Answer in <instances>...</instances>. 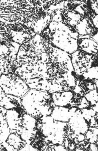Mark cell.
<instances>
[{
	"mask_svg": "<svg viewBox=\"0 0 98 151\" xmlns=\"http://www.w3.org/2000/svg\"><path fill=\"white\" fill-rule=\"evenodd\" d=\"M41 35L52 46L71 55L78 50V35L75 28L51 22Z\"/></svg>",
	"mask_w": 98,
	"mask_h": 151,
	"instance_id": "6da1fadb",
	"label": "cell"
},
{
	"mask_svg": "<svg viewBox=\"0 0 98 151\" xmlns=\"http://www.w3.org/2000/svg\"><path fill=\"white\" fill-rule=\"evenodd\" d=\"M38 132L36 138L44 142L47 145H61L72 132L68 122L54 120L50 116L37 119Z\"/></svg>",
	"mask_w": 98,
	"mask_h": 151,
	"instance_id": "7a4b0ae2",
	"label": "cell"
},
{
	"mask_svg": "<svg viewBox=\"0 0 98 151\" xmlns=\"http://www.w3.org/2000/svg\"><path fill=\"white\" fill-rule=\"evenodd\" d=\"M21 104L25 112L36 119L50 116L55 106L52 94L35 89H30L21 98Z\"/></svg>",
	"mask_w": 98,
	"mask_h": 151,
	"instance_id": "3957f363",
	"label": "cell"
},
{
	"mask_svg": "<svg viewBox=\"0 0 98 151\" xmlns=\"http://www.w3.org/2000/svg\"><path fill=\"white\" fill-rule=\"evenodd\" d=\"M0 86L5 94L21 98L30 88L26 83L15 74H3L0 78Z\"/></svg>",
	"mask_w": 98,
	"mask_h": 151,
	"instance_id": "277c9868",
	"label": "cell"
},
{
	"mask_svg": "<svg viewBox=\"0 0 98 151\" xmlns=\"http://www.w3.org/2000/svg\"><path fill=\"white\" fill-rule=\"evenodd\" d=\"M70 56L74 73L78 76L91 67L97 66V55H92L77 50Z\"/></svg>",
	"mask_w": 98,
	"mask_h": 151,
	"instance_id": "5b68a950",
	"label": "cell"
},
{
	"mask_svg": "<svg viewBox=\"0 0 98 151\" xmlns=\"http://www.w3.org/2000/svg\"><path fill=\"white\" fill-rule=\"evenodd\" d=\"M37 132L36 119L25 113L23 117L21 128L16 134L26 143L31 144L35 140Z\"/></svg>",
	"mask_w": 98,
	"mask_h": 151,
	"instance_id": "8992f818",
	"label": "cell"
},
{
	"mask_svg": "<svg viewBox=\"0 0 98 151\" xmlns=\"http://www.w3.org/2000/svg\"><path fill=\"white\" fill-rule=\"evenodd\" d=\"M22 106L16 108L7 110L6 120L11 133H17L21 128L23 117L25 113Z\"/></svg>",
	"mask_w": 98,
	"mask_h": 151,
	"instance_id": "52a82bcc",
	"label": "cell"
},
{
	"mask_svg": "<svg viewBox=\"0 0 98 151\" xmlns=\"http://www.w3.org/2000/svg\"><path fill=\"white\" fill-rule=\"evenodd\" d=\"M68 124L71 131L76 134L85 135L89 127L81 114V110L76 107H73L72 116Z\"/></svg>",
	"mask_w": 98,
	"mask_h": 151,
	"instance_id": "ba28073f",
	"label": "cell"
},
{
	"mask_svg": "<svg viewBox=\"0 0 98 151\" xmlns=\"http://www.w3.org/2000/svg\"><path fill=\"white\" fill-rule=\"evenodd\" d=\"M26 143L17 134L11 133L6 141L0 144L2 151H20Z\"/></svg>",
	"mask_w": 98,
	"mask_h": 151,
	"instance_id": "9c48e42d",
	"label": "cell"
},
{
	"mask_svg": "<svg viewBox=\"0 0 98 151\" xmlns=\"http://www.w3.org/2000/svg\"><path fill=\"white\" fill-rule=\"evenodd\" d=\"M91 37V35L78 36V50L92 55H98V43L94 41Z\"/></svg>",
	"mask_w": 98,
	"mask_h": 151,
	"instance_id": "30bf717a",
	"label": "cell"
},
{
	"mask_svg": "<svg viewBox=\"0 0 98 151\" xmlns=\"http://www.w3.org/2000/svg\"><path fill=\"white\" fill-rule=\"evenodd\" d=\"M75 28L79 36H92L98 32V29L95 28L90 15L83 18Z\"/></svg>",
	"mask_w": 98,
	"mask_h": 151,
	"instance_id": "8fae6325",
	"label": "cell"
},
{
	"mask_svg": "<svg viewBox=\"0 0 98 151\" xmlns=\"http://www.w3.org/2000/svg\"><path fill=\"white\" fill-rule=\"evenodd\" d=\"M73 92L71 91L57 92L52 94V98L55 106L70 107L73 98Z\"/></svg>",
	"mask_w": 98,
	"mask_h": 151,
	"instance_id": "7c38bea8",
	"label": "cell"
},
{
	"mask_svg": "<svg viewBox=\"0 0 98 151\" xmlns=\"http://www.w3.org/2000/svg\"><path fill=\"white\" fill-rule=\"evenodd\" d=\"M62 23L75 28L84 17L73 9L64 10L62 11Z\"/></svg>",
	"mask_w": 98,
	"mask_h": 151,
	"instance_id": "4fadbf2b",
	"label": "cell"
},
{
	"mask_svg": "<svg viewBox=\"0 0 98 151\" xmlns=\"http://www.w3.org/2000/svg\"><path fill=\"white\" fill-rule=\"evenodd\" d=\"M73 107L55 106L50 116L56 121L68 122L72 116Z\"/></svg>",
	"mask_w": 98,
	"mask_h": 151,
	"instance_id": "5bb4252c",
	"label": "cell"
},
{
	"mask_svg": "<svg viewBox=\"0 0 98 151\" xmlns=\"http://www.w3.org/2000/svg\"><path fill=\"white\" fill-rule=\"evenodd\" d=\"M7 111V109L0 106V144L6 141L11 133L5 117Z\"/></svg>",
	"mask_w": 98,
	"mask_h": 151,
	"instance_id": "9a60e30c",
	"label": "cell"
},
{
	"mask_svg": "<svg viewBox=\"0 0 98 151\" xmlns=\"http://www.w3.org/2000/svg\"><path fill=\"white\" fill-rule=\"evenodd\" d=\"M51 22V16L47 12L32 24L31 29L37 34H41Z\"/></svg>",
	"mask_w": 98,
	"mask_h": 151,
	"instance_id": "2e32d148",
	"label": "cell"
},
{
	"mask_svg": "<svg viewBox=\"0 0 98 151\" xmlns=\"http://www.w3.org/2000/svg\"><path fill=\"white\" fill-rule=\"evenodd\" d=\"M0 106L7 110L21 107L22 106L21 98L15 96L5 94L0 101Z\"/></svg>",
	"mask_w": 98,
	"mask_h": 151,
	"instance_id": "e0dca14e",
	"label": "cell"
},
{
	"mask_svg": "<svg viewBox=\"0 0 98 151\" xmlns=\"http://www.w3.org/2000/svg\"><path fill=\"white\" fill-rule=\"evenodd\" d=\"M81 111L89 127H98V112H95L91 106L81 109Z\"/></svg>",
	"mask_w": 98,
	"mask_h": 151,
	"instance_id": "ac0fdd59",
	"label": "cell"
},
{
	"mask_svg": "<svg viewBox=\"0 0 98 151\" xmlns=\"http://www.w3.org/2000/svg\"><path fill=\"white\" fill-rule=\"evenodd\" d=\"M35 35L26 32L14 31L11 30V36L12 41L20 45L28 41Z\"/></svg>",
	"mask_w": 98,
	"mask_h": 151,
	"instance_id": "d6986e66",
	"label": "cell"
},
{
	"mask_svg": "<svg viewBox=\"0 0 98 151\" xmlns=\"http://www.w3.org/2000/svg\"><path fill=\"white\" fill-rule=\"evenodd\" d=\"M78 86L85 94L90 91L98 89V79L93 80H81Z\"/></svg>",
	"mask_w": 98,
	"mask_h": 151,
	"instance_id": "ffe728a7",
	"label": "cell"
},
{
	"mask_svg": "<svg viewBox=\"0 0 98 151\" xmlns=\"http://www.w3.org/2000/svg\"><path fill=\"white\" fill-rule=\"evenodd\" d=\"M98 127H90L85 133V139L90 144H98Z\"/></svg>",
	"mask_w": 98,
	"mask_h": 151,
	"instance_id": "44dd1931",
	"label": "cell"
},
{
	"mask_svg": "<svg viewBox=\"0 0 98 151\" xmlns=\"http://www.w3.org/2000/svg\"><path fill=\"white\" fill-rule=\"evenodd\" d=\"M98 66H94L87 70L81 76L82 80H93L98 79Z\"/></svg>",
	"mask_w": 98,
	"mask_h": 151,
	"instance_id": "7402d4cb",
	"label": "cell"
},
{
	"mask_svg": "<svg viewBox=\"0 0 98 151\" xmlns=\"http://www.w3.org/2000/svg\"><path fill=\"white\" fill-rule=\"evenodd\" d=\"M98 89H95L93 90L87 92L84 95V97L86 99V100L90 103V106H93L97 103H98Z\"/></svg>",
	"mask_w": 98,
	"mask_h": 151,
	"instance_id": "603a6c76",
	"label": "cell"
},
{
	"mask_svg": "<svg viewBox=\"0 0 98 151\" xmlns=\"http://www.w3.org/2000/svg\"><path fill=\"white\" fill-rule=\"evenodd\" d=\"M63 9H58L55 10L51 14V22L57 23H62V11Z\"/></svg>",
	"mask_w": 98,
	"mask_h": 151,
	"instance_id": "cb8c5ba5",
	"label": "cell"
},
{
	"mask_svg": "<svg viewBox=\"0 0 98 151\" xmlns=\"http://www.w3.org/2000/svg\"><path fill=\"white\" fill-rule=\"evenodd\" d=\"M67 151L65 147L61 145L48 144L44 151Z\"/></svg>",
	"mask_w": 98,
	"mask_h": 151,
	"instance_id": "d4e9b609",
	"label": "cell"
},
{
	"mask_svg": "<svg viewBox=\"0 0 98 151\" xmlns=\"http://www.w3.org/2000/svg\"><path fill=\"white\" fill-rule=\"evenodd\" d=\"M89 106H90V103H89L88 101L86 100V99L85 98V97L83 96V98H82V99H81V102L80 103V105L78 106V108L80 110H81V109H83L88 108Z\"/></svg>",
	"mask_w": 98,
	"mask_h": 151,
	"instance_id": "484cf974",
	"label": "cell"
},
{
	"mask_svg": "<svg viewBox=\"0 0 98 151\" xmlns=\"http://www.w3.org/2000/svg\"><path fill=\"white\" fill-rule=\"evenodd\" d=\"M90 7L91 10L94 13L98 15V0L97 1H90Z\"/></svg>",
	"mask_w": 98,
	"mask_h": 151,
	"instance_id": "4316f807",
	"label": "cell"
},
{
	"mask_svg": "<svg viewBox=\"0 0 98 151\" xmlns=\"http://www.w3.org/2000/svg\"><path fill=\"white\" fill-rule=\"evenodd\" d=\"M20 151H38L36 149L34 148L31 145L26 143L23 148H22Z\"/></svg>",
	"mask_w": 98,
	"mask_h": 151,
	"instance_id": "83f0119b",
	"label": "cell"
},
{
	"mask_svg": "<svg viewBox=\"0 0 98 151\" xmlns=\"http://www.w3.org/2000/svg\"><path fill=\"white\" fill-rule=\"evenodd\" d=\"M89 151H98V144H90L89 147Z\"/></svg>",
	"mask_w": 98,
	"mask_h": 151,
	"instance_id": "f1b7e54d",
	"label": "cell"
},
{
	"mask_svg": "<svg viewBox=\"0 0 98 151\" xmlns=\"http://www.w3.org/2000/svg\"><path fill=\"white\" fill-rule=\"evenodd\" d=\"M98 32L95 33L93 35L91 36V38L94 41H95L96 43H98Z\"/></svg>",
	"mask_w": 98,
	"mask_h": 151,
	"instance_id": "f546056e",
	"label": "cell"
},
{
	"mask_svg": "<svg viewBox=\"0 0 98 151\" xmlns=\"http://www.w3.org/2000/svg\"><path fill=\"white\" fill-rule=\"evenodd\" d=\"M5 95V93L3 90V89H2V88L0 86V101L2 100V99L3 98V97Z\"/></svg>",
	"mask_w": 98,
	"mask_h": 151,
	"instance_id": "4dcf8cb0",
	"label": "cell"
},
{
	"mask_svg": "<svg viewBox=\"0 0 98 151\" xmlns=\"http://www.w3.org/2000/svg\"><path fill=\"white\" fill-rule=\"evenodd\" d=\"M2 75H3V74H2V72H1V71H0V78H1V77Z\"/></svg>",
	"mask_w": 98,
	"mask_h": 151,
	"instance_id": "1f68e13d",
	"label": "cell"
},
{
	"mask_svg": "<svg viewBox=\"0 0 98 151\" xmlns=\"http://www.w3.org/2000/svg\"><path fill=\"white\" fill-rule=\"evenodd\" d=\"M0 151H2V150H1V149H0Z\"/></svg>",
	"mask_w": 98,
	"mask_h": 151,
	"instance_id": "d6a6232c",
	"label": "cell"
}]
</instances>
